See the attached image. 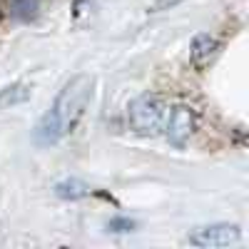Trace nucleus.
<instances>
[{"mask_svg":"<svg viewBox=\"0 0 249 249\" xmlns=\"http://www.w3.org/2000/svg\"><path fill=\"white\" fill-rule=\"evenodd\" d=\"M219 53V40L210 33H199L195 40H192V48H190V60L195 68H204L217 57Z\"/></svg>","mask_w":249,"mask_h":249,"instance_id":"39448f33","label":"nucleus"},{"mask_svg":"<svg viewBox=\"0 0 249 249\" xmlns=\"http://www.w3.org/2000/svg\"><path fill=\"white\" fill-rule=\"evenodd\" d=\"M30 85H23V82H18V85H10V88H3L0 90V110L5 107H15V105H23V102L30 97Z\"/></svg>","mask_w":249,"mask_h":249,"instance_id":"0eeeda50","label":"nucleus"},{"mask_svg":"<svg viewBox=\"0 0 249 249\" xmlns=\"http://www.w3.org/2000/svg\"><path fill=\"white\" fill-rule=\"evenodd\" d=\"M107 230L110 232H117V234H124V232H132L135 230V222L127 219V217H115L107 222Z\"/></svg>","mask_w":249,"mask_h":249,"instance_id":"1a4fd4ad","label":"nucleus"},{"mask_svg":"<svg viewBox=\"0 0 249 249\" xmlns=\"http://www.w3.org/2000/svg\"><path fill=\"white\" fill-rule=\"evenodd\" d=\"M182 0H155L152 3V8H150V13H162V10H170V8H175V5H179Z\"/></svg>","mask_w":249,"mask_h":249,"instance_id":"9d476101","label":"nucleus"},{"mask_svg":"<svg viewBox=\"0 0 249 249\" xmlns=\"http://www.w3.org/2000/svg\"><path fill=\"white\" fill-rule=\"evenodd\" d=\"M92 95V77L90 75H75L70 82H65L53 102V107L40 120L35 140L40 144H57L62 137H68L82 117L88 107V100Z\"/></svg>","mask_w":249,"mask_h":249,"instance_id":"f257e3e1","label":"nucleus"},{"mask_svg":"<svg viewBox=\"0 0 249 249\" xmlns=\"http://www.w3.org/2000/svg\"><path fill=\"white\" fill-rule=\"evenodd\" d=\"M55 195L62 199H80V197H88L90 195V187L80 179H62L55 184Z\"/></svg>","mask_w":249,"mask_h":249,"instance_id":"6e6552de","label":"nucleus"},{"mask_svg":"<svg viewBox=\"0 0 249 249\" xmlns=\"http://www.w3.org/2000/svg\"><path fill=\"white\" fill-rule=\"evenodd\" d=\"M164 117H167V105H164V100L157 97V95H140L127 107L130 127L142 137L157 135L164 127Z\"/></svg>","mask_w":249,"mask_h":249,"instance_id":"f03ea898","label":"nucleus"},{"mask_svg":"<svg viewBox=\"0 0 249 249\" xmlns=\"http://www.w3.org/2000/svg\"><path fill=\"white\" fill-rule=\"evenodd\" d=\"M3 10L10 20H20V23H28L33 20L40 10L37 0H3Z\"/></svg>","mask_w":249,"mask_h":249,"instance_id":"423d86ee","label":"nucleus"},{"mask_svg":"<svg viewBox=\"0 0 249 249\" xmlns=\"http://www.w3.org/2000/svg\"><path fill=\"white\" fill-rule=\"evenodd\" d=\"M162 130H164V135H167V140L175 144V147H182L197 130V112L192 107H187V105H175L167 112V117H164Z\"/></svg>","mask_w":249,"mask_h":249,"instance_id":"20e7f679","label":"nucleus"},{"mask_svg":"<svg viewBox=\"0 0 249 249\" xmlns=\"http://www.w3.org/2000/svg\"><path fill=\"white\" fill-rule=\"evenodd\" d=\"M242 237V230L237 224H207V227H199L195 230L190 237H187V244L192 247H202V249H219V247H230V244H237Z\"/></svg>","mask_w":249,"mask_h":249,"instance_id":"7ed1b4c3","label":"nucleus"}]
</instances>
